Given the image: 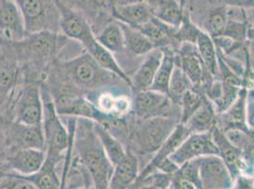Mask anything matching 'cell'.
<instances>
[{
  "instance_id": "6da1fadb",
  "label": "cell",
  "mask_w": 254,
  "mask_h": 189,
  "mask_svg": "<svg viewBox=\"0 0 254 189\" xmlns=\"http://www.w3.org/2000/svg\"><path fill=\"white\" fill-rule=\"evenodd\" d=\"M51 83L67 85L85 95L113 91L121 84L128 85L116 75L101 67L85 50L72 58L55 61L43 84Z\"/></svg>"
},
{
  "instance_id": "7a4b0ae2",
  "label": "cell",
  "mask_w": 254,
  "mask_h": 189,
  "mask_svg": "<svg viewBox=\"0 0 254 189\" xmlns=\"http://www.w3.org/2000/svg\"><path fill=\"white\" fill-rule=\"evenodd\" d=\"M69 42L62 33L40 32L10 44L21 68L23 83L42 85L51 65L61 59L60 55Z\"/></svg>"
},
{
  "instance_id": "3957f363",
  "label": "cell",
  "mask_w": 254,
  "mask_h": 189,
  "mask_svg": "<svg viewBox=\"0 0 254 189\" xmlns=\"http://www.w3.org/2000/svg\"><path fill=\"white\" fill-rule=\"evenodd\" d=\"M73 155L89 174L94 189H109L113 166L96 134L93 121L77 119Z\"/></svg>"
},
{
  "instance_id": "277c9868",
  "label": "cell",
  "mask_w": 254,
  "mask_h": 189,
  "mask_svg": "<svg viewBox=\"0 0 254 189\" xmlns=\"http://www.w3.org/2000/svg\"><path fill=\"white\" fill-rule=\"evenodd\" d=\"M41 86L44 116L43 133L45 138V162L59 166L63 164L67 148L74 133L77 119L62 117L58 115L53 103V97L46 86Z\"/></svg>"
},
{
  "instance_id": "5b68a950",
  "label": "cell",
  "mask_w": 254,
  "mask_h": 189,
  "mask_svg": "<svg viewBox=\"0 0 254 189\" xmlns=\"http://www.w3.org/2000/svg\"><path fill=\"white\" fill-rule=\"evenodd\" d=\"M179 123V120L169 117H158L142 121L135 120L132 117L127 142V149L137 156L156 153Z\"/></svg>"
},
{
  "instance_id": "8992f818",
  "label": "cell",
  "mask_w": 254,
  "mask_h": 189,
  "mask_svg": "<svg viewBox=\"0 0 254 189\" xmlns=\"http://www.w3.org/2000/svg\"><path fill=\"white\" fill-rule=\"evenodd\" d=\"M44 102L39 84L23 83L13 94L4 116L30 126H42Z\"/></svg>"
},
{
  "instance_id": "52a82bcc",
  "label": "cell",
  "mask_w": 254,
  "mask_h": 189,
  "mask_svg": "<svg viewBox=\"0 0 254 189\" xmlns=\"http://www.w3.org/2000/svg\"><path fill=\"white\" fill-rule=\"evenodd\" d=\"M21 11L26 34L40 32L61 33V12L57 1L17 0Z\"/></svg>"
},
{
  "instance_id": "ba28073f",
  "label": "cell",
  "mask_w": 254,
  "mask_h": 189,
  "mask_svg": "<svg viewBox=\"0 0 254 189\" xmlns=\"http://www.w3.org/2000/svg\"><path fill=\"white\" fill-rule=\"evenodd\" d=\"M22 84L21 68L10 45L0 47V114L3 116Z\"/></svg>"
},
{
  "instance_id": "9c48e42d",
  "label": "cell",
  "mask_w": 254,
  "mask_h": 189,
  "mask_svg": "<svg viewBox=\"0 0 254 189\" xmlns=\"http://www.w3.org/2000/svg\"><path fill=\"white\" fill-rule=\"evenodd\" d=\"M57 4L61 12V33L67 39L80 44L84 48L96 38L90 24L71 1H57Z\"/></svg>"
},
{
  "instance_id": "30bf717a",
  "label": "cell",
  "mask_w": 254,
  "mask_h": 189,
  "mask_svg": "<svg viewBox=\"0 0 254 189\" xmlns=\"http://www.w3.org/2000/svg\"><path fill=\"white\" fill-rule=\"evenodd\" d=\"M176 104L171 100L169 95L146 90L135 94L133 101V117L135 120L142 121L158 117H174V107ZM179 120V119H177Z\"/></svg>"
},
{
  "instance_id": "8fae6325",
  "label": "cell",
  "mask_w": 254,
  "mask_h": 189,
  "mask_svg": "<svg viewBox=\"0 0 254 189\" xmlns=\"http://www.w3.org/2000/svg\"><path fill=\"white\" fill-rule=\"evenodd\" d=\"M29 148L45 150L42 126H30L7 119L5 127V155Z\"/></svg>"
},
{
  "instance_id": "7c38bea8",
  "label": "cell",
  "mask_w": 254,
  "mask_h": 189,
  "mask_svg": "<svg viewBox=\"0 0 254 189\" xmlns=\"http://www.w3.org/2000/svg\"><path fill=\"white\" fill-rule=\"evenodd\" d=\"M177 59L180 68L189 79L192 88L203 93L212 84L214 78L207 72L196 46L190 43L180 44L177 49Z\"/></svg>"
},
{
  "instance_id": "4fadbf2b",
  "label": "cell",
  "mask_w": 254,
  "mask_h": 189,
  "mask_svg": "<svg viewBox=\"0 0 254 189\" xmlns=\"http://www.w3.org/2000/svg\"><path fill=\"white\" fill-rule=\"evenodd\" d=\"M210 155H218V150L213 143L211 132L190 134L169 159L177 167L180 168L192 160Z\"/></svg>"
},
{
  "instance_id": "5bb4252c",
  "label": "cell",
  "mask_w": 254,
  "mask_h": 189,
  "mask_svg": "<svg viewBox=\"0 0 254 189\" xmlns=\"http://www.w3.org/2000/svg\"><path fill=\"white\" fill-rule=\"evenodd\" d=\"M199 178L203 189H233V177L218 155L198 159Z\"/></svg>"
},
{
  "instance_id": "9a60e30c",
  "label": "cell",
  "mask_w": 254,
  "mask_h": 189,
  "mask_svg": "<svg viewBox=\"0 0 254 189\" xmlns=\"http://www.w3.org/2000/svg\"><path fill=\"white\" fill-rule=\"evenodd\" d=\"M21 11L12 0H0V38L8 45L19 42L26 36Z\"/></svg>"
},
{
  "instance_id": "2e32d148",
  "label": "cell",
  "mask_w": 254,
  "mask_h": 189,
  "mask_svg": "<svg viewBox=\"0 0 254 189\" xmlns=\"http://www.w3.org/2000/svg\"><path fill=\"white\" fill-rule=\"evenodd\" d=\"M111 15L114 20L135 29L143 26L154 17L149 1H112Z\"/></svg>"
},
{
  "instance_id": "e0dca14e",
  "label": "cell",
  "mask_w": 254,
  "mask_h": 189,
  "mask_svg": "<svg viewBox=\"0 0 254 189\" xmlns=\"http://www.w3.org/2000/svg\"><path fill=\"white\" fill-rule=\"evenodd\" d=\"M190 132L184 124L179 123L169 137L165 140V142L159 147L153 157L150 159L148 163L144 166V168L140 169L138 180L135 185L139 184L142 180L146 178L151 173L156 171L161 164H163L166 160L180 147V144L190 136ZM134 185V186H135Z\"/></svg>"
},
{
  "instance_id": "ac0fdd59",
  "label": "cell",
  "mask_w": 254,
  "mask_h": 189,
  "mask_svg": "<svg viewBox=\"0 0 254 189\" xmlns=\"http://www.w3.org/2000/svg\"><path fill=\"white\" fill-rule=\"evenodd\" d=\"M46 151L42 149H21L6 155L4 165L8 172L29 176L38 172L45 163Z\"/></svg>"
},
{
  "instance_id": "d6986e66",
  "label": "cell",
  "mask_w": 254,
  "mask_h": 189,
  "mask_svg": "<svg viewBox=\"0 0 254 189\" xmlns=\"http://www.w3.org/2000/svg\"><path fill=\"white\" fill-rule=\"evenodd\" d=\"M211 134L213 143L218 150V156L222 159L233 181H235L243 174L245 168L243 153L237 147L233 146L218 127H214Z\"/></svg>"
},
{
  "instance_id": "ffe728a7",
  "label": "cell",
  "mask_w": 254,
  "mask_h": 189,
  "mask_svg": "<svg viewBox=\"0 0 254 189\" xmlns=\"http://www.w3.org/2000/svg\"><path fill=\"white\" fill-rule=\"evenodd\" d=\"M162 55V48L154 49L146 55L145 59L138 65L134 75L130 77L131 90L134 94L150 90L161 63Z\"/></svg>"
},
{
  "instance_id": "44dd1931",
  "label": "cell",
  "mask_w": 254,
  "mask_h": 189,
  "mask_svg": "<svg viewBox=\"0 0 254 189\" xmlns=\"http://www.w3.org/2000/svg\"><path fill=\"white\" fill-rule=\"evenodd\" d=\"M138 157L127 149V154L113 167L109 189H132L139 175Z\"/></svg>"
},
{
  "instance_id": "7402d4cb",
  "label": "cell",
  "mask_w": 254,
  "mask_h": 189,
  "mask_svg": "<svg viewBox=\"0 0 254 189\" xmlns=\"http://www.w3.org/2000/svg\"><path fill=\"white\" fill-rule=\"evenodd\" d=\"M249 90L242 88L236 100L224 113L217 116L218 127L223 133L232 129H248L247 101Z\"/></svg>"
},
{
  "instance_id": "603a6c76",
  "label": "cell",
  "mask_w": 254,
  "mask_h": 189,
  "mask_svg": "<svg viewBox=\"0 0 254 189\" xmlns=\"http://www.w3.org/2000/svg\"><path fill=\"white\" fill-rule=\"evenodd\" d=\"M242 88L214 79L212 84L204 90V94L212 102L218 116L236 100Z\"/></svg>"
},
{
  "instance_id": "cb8c5ba5",
  "label": "cell",
  "mask_w": 254,
  "mask_h": 189,
  "mask_svg": "<svg viewBox=\"0 0 254 189\" xmlns=\"http://www.w3.org/2000/svg\"><path fill=\"white\" fill-rule=\"evenodd\" d=\"M85 52L88 53L101 67L110 73L116 75L120 79H122L125 83H127L131 88L130 77L127 75L119 62L117 61L115 56L106 49L100 43L94 39L92 42L86 45L83 48Z\"/></svg>"
},
{
  "instance_id": "d4e9b609",
  "label": "cell",
  "mask_w": 254,
  "mask_h": 189,
  "mask_svg": "<svg viewBox=\"0 0 254 189\" xmlns=\"http://www.w3.org/2000/svg\"><path fill=\"white\" fill-rule=\"evenodd\" d=\"M152 14L165 25L180 29L184 19V5L178 1H149Z\"/></svg>"
},
{
  "instance_id": "484cf974",
  "label": "cell",
  "mask_w": 254,
  "mask_h": 189,
  "mask_svg": "<svg viewBox=\"0 0 254 189\" xmlns=\"http://www.w3.org/2000/svg\"><path fill=\"white\" fill-rule=\"evenodd\" d=\"M95 36L97 41L109 52L112 53L115 58L117 56H121L123 58L127 57L124 32L119 22L113 20L108 23Z\"/></svg>"
},
{
  "instance_id": "4316f807",
  "label": "cell",
  "mask_w": 254,
  "mask_h": 189,
  "mask_svg": "<svg viewBox=\"0 0 254 189\" xmlns=\"http://www.w3.org/2000/svg\"><path fill=\"white\" fill-rule=\"evenodd\" d=\"M156 48H163L166 47H173L172 42L175 40V34L178 30L165 25L157 18L153 17L150 21L138 28Z\"/></svg>"
},
{
  "instance_id": "83f0119b",
  "label": "cell",
  "mask_w": 254,
  "mask_h": 189,
  "mask_svg": "<svg viewBox=\"0 0 254 189\" xmlns=\"http://www.w3.org/2000/svg\"><path fill=\"white\" fill-rule=\"evenodd\" d=\"M217 114L212 102L206 97L201 107L184 124L190 134H205L216 126Z\"/></svg>"
},
{
  "instance_id": "f1b7e54d",
  "label": "cell",
  "mask_w": 254,
  "mask_h": 189,
  "mask_svg": "<svg viewBox=\"0 0 254 189\" xmlns=\"http://www.w3.org/2000/svg\"><path fill=\"white\" fill-rule=\"evenodd\" d=\"M162 60L150 90L168 94L170 81L177 63V49L166 47L162 48Z\"/></svg>"
},
{
  "instance_id": "f546056e",
  "label": "cell",
  "mask_w": 254,
  "mask_h": 189,
  "mask_svg": "<svg viewBox=\"0 0 254 189\" xmlns=\"http://www.w3.org/2000/svg\"><path fill=\"white\" fill-rule=\"evenodd\" d=\"M120 25L124 32L125 47L127 56L140 57L148 55L149 53L156 49L148 38L142 32H139L138 29L129 27L122 23H120Z\"/></svg>"
},
{
  "instance_id": "4dcf8cb0",
  "label": "cell",
  "mask_w": 254,
  "mask_h": 189,
  "mask_svg": "<svg viewBox=\"0 0 254 189\" xmlns=\"http://www.w3.org/2000/svg\"><path fill=\"white\" fill-rule=\"evenodd\" d=\"M198 54L207 72L217 79L218 76V54L212 37L206 32H199L195 43Z\"/></svg>"
},
{
  "instance_id": "1f68e13d",
  "label": "cell",
  "mask_w": 254,
  "mask_h": 189,
  "mask_svg": "<svg viewBox=\"0 0 254 189\" xmlns=\"http://www.w3.org/2000/svg\"><path fill=\"white\" fill-rule=\"evenodd\" d=\"M94 129L110 163L113 167L116 166L127 156V147L105 127L94 122Z\"/></svg>"
},
{
  "instance_id": "d6a6232c",
  "label": "cell",
  "mask_w": 254,
  "mask_h": 189,
  "mask_svg": "<svg viewBox=\"0 0 254 189\" xmlns=\"http://www.w3.org/2000/svg\"><path fill=\"white\" fill-rule=\"evenodd\" d=\"M21 177L32 183L37 189H61V175L58 173V166L54 164L45 162L38 172Z\"/></svg>"
},
{
  "instance_id": "836d02e7",
  "label": "cell",
  "mask_w": 254,
  "mask_h": 189,
  "mask_svg": "<svg viewBox=\"0 0 254 189\" xmlns=\"http://www.w3.org/2000/svg\"><path fill=\"white\" fill-rule=\"evenodd\" d=\"M228 24L227 5L216 6L211 9L203 22V31L212 38L221 36Z\"/></svg>"
},
{
  "instance_id": "e575fe53",
  "label": "cell",
  "mask_w": 254,
  "mask_h": 189,
  "mask_svg": "<svg viewBox=\"0 0 254 189\" xmlns=\"http://www.w3.org/2000/svg\"><path fill=\"white\" fill-rule=\"evenodd\" d=\"M190 89H193L192 85L190 84L189 79L187 78V76L180 68V64L178 63V59H177V63L170 81L168 95L171 100L176 105H179L180 107V102L182 96Z\"/></svg>"
},
{
  "instance_id": "d590c367",
  "label": "cell",
  "mask_w": 254,
  "mask_h": 189,
  "mask_svg": "<svg viewBox=\"0 0 254 189\" xmlns=\"http://www.w3.org/2000/svg\"><path fill=\"white\" fill-rule=\"evenodd\" d=\"M205 99L206 95L194 89L186 92L180 102V123L185 124L201 107Z\"/></svg>"
},
{
  "instance_id": "8d00e7d4",
  "label": "cell",
  "mask_w": 254,
  "mask_h": 189,
  "mask_svg": "<svg viewBox=\"0 0 254 189\" xmlns=\"http://www.w3.org/2000/svg\"><path fill=\"white\" fill-rule=\"evenodd\" d=\"M201 32L200 29H198L195 24H193L190 19V14L184 15V19L180 27V29L177 31L175 34V40L180 44L182 43H190L194 44L196 43V39L198 37L199 32Z\"/></svg>"
},
{
  "instance_id": "74e56055",
  "label": "cell",
  "mask_w": 254,
  "mask_h": 189,
  "mask_svg": "<svg viewBox=\"0 0 254 189\" xmlns=\"http://www.w3.org/2000/svg\"><path fill=\"white\" fill-rule=\"evenodd\" d=\"M2 189H37L32 183L23 178L20 175L7 172L3 176Z\"/></svg>"
},
{
  "instance_id": "f35d334b",
  "label": "cell",
  "mask_w": 254,
  "mask_h": 189,
  "mask_svg": "<svg viewBox=\"0 0 254 189\" xmlns=\"http://www.w3.org/2000/svg\"><path fill=\"white\" fill-rule=\"evenodd\" d=\"M169 189H203L200 187L196 186L192 182L186 179L181 178L178 174H174L172 182L170 185Z\"/></svg>"
},
{
  "instance_id": "ab89813d",
  "label": "cell",
  "mask_w": 254,
  "mask_h": 189,
  "mask_svg": "<svg viewBox=\"0 0 254 189\" xmlns=\"http://www.w3.org/2000/svg\"><path fill=\"white\" fill-rule=\"evenodd\" d=\"M247 125L254 131V95L249 92L247 101Z\"/></svg>"
},
{
  "instance_id": "60d3db41",
  "label": "cell",
  "mask_w": 254,
  "mask_h": 189,
  "mask_svg": "<svg viewBox=\"0 0 254 189\" xmlns=\"http://www.w3.org/2000/svg\"><path fill=\"white\" fill-rule=\"evenodd\" d=\"M7 119L0 114V159L5 158V127Z\"/></svg>"
},
{
  "instance_id": "b9f144b4",
  "label": "cell",
  "mask_w": 254,
  "mask_h": 189,
  "mask_svg": "<svg viewBox=\"0 0 254 189\" xmlns=\"http://www.w3.org/2000/svg\"><path fill=\"white\" fill-rule=\"evenodd\" d=\"M248 37H251V40H250L249 46H248V51H249V55H250L251 61L254 63V31H250V30H249V35H248Z\"/></svg>"
},
{
  "instance_id": "7bdbcfd3",
  "label": "cell",
  "mask_w": 254,
  "mask_h": 189,
  "mask_svg": "<svg viewBox=\"0 0 254 189\" xmlns=\"http://www.w3.org/2000/svg\"><path fill=\"white\" fill-rule=\"evenodd\" d=\"M140 188H141V189H158L154 188V187H151V186H141Z\"/></svg>"
},
{
  "instance_id": "ee69618b",
  "label": "cell",
  "mask_w": 254,
  "mask_h": 189,
  "mask_svg": "<svg viewBox=\"0 0 254 189\" xmlns=\"http://www.w3.org/2000/svg\"><path fill=\"white\" fill-rule=\"evenodd\" d=\"M6 45H8L7 43L4 42L1 38H0V47H3V46H6Z\"/></svg>"
},
{
  "instance_id": "f6af8a7d",
  "label": "cell",
  "mask_w": 254,
  "mask_h": 189,
  "mask_svg": "<svg viewBox=\"0 0 254 189\" xmlns=\"http://www.w3.org/2000/svg\"><path fill=\"white\" fill-rule=\"evenodd\" d=\"M3 187V177H0V189H2Z\"/></svg>"
},
{
  "instance_id": "bcb514c9",
  "label": "cell",
  "mask_w": 254,
  "mask_h": 189,
  "mask_svg": "<svg viewBox=\"0 0 254 189\" xmlns=\"http://www.w3.org/2000/svg\"><path fill=\"white\" fill-rule=\"evenodd\" d=\"M132 189H141L140 187H134V188H132Z\"/></svg>"
},
{
  "instance_id": "7dc6e473",
  "label": "cell",
  "mask_w": 254,
  "mask_h": 189,
  "mask_svg": "<svg viewBox=\"0 0 254 189\" xmlns=\"http://www.w3.org/2000/svg\"><path fill=\"white\" fill-rule=\"evenodd\" d=\"M250 93H251V94H254V91H250Z\"/></svg>"
},
{
  "instance_id": "c3c4849f",
  "label": "cell",
  "mask_w": 254,
  "mask_h": 189,
  "mask_svg": "<svg viewBox=\"0 0 254 189\" xmlns=\"http://www.w3.org/2000/svg\"><path fill=\"white\" fill-rule=\"evenodd\" d=\"M252 91H254V90H252Z\"/></svg>"
}]
</instances>
